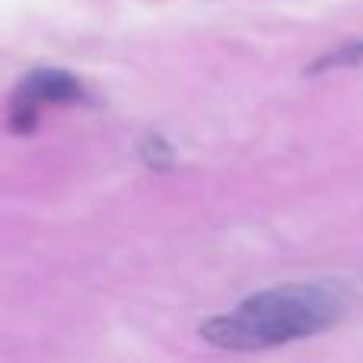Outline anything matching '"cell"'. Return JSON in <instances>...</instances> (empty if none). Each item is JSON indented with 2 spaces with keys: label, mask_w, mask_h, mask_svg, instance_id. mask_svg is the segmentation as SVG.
Returning a JSON list of instances; mask_svg holds the SVG:
<instances>
[{
  "label": "cell",
  "mask_w": 363,
  "mask_h": 363,
  "mask_svg": "<svg viewBox=\"0 0 363 363\" xmlns=\"http://www.w3.org/2000/svg\"><path fill=\"white\" fill-rule=\"evenodd\" d=\"M347 294L335 284H284L242 300L233 313L201 325V338L223 351H264L332 328Z\"/></svg>",
  "instance_id": "1"
},
{
  "label": "cell",
  "mask_w": 363,
  "mask_h": 363,
  "mask_svg": "<svg viewBox=\"0 0 363 363\" xmlns=\"http://www.w3.org/2000/svg\"><path fill=\"white\" fill-rule=\"evenodd\" d=\"M83 86L77 77L64 70H38L19 83L10 106V128L16 134H29L38 121V106L45 102H83Z\"/></svg>",
  "instance_id": "2"
},
{
  "label": "cell",
  "mask_w": 363,
  "mask_h": 363,
  "mask_svg": "<svg viewBox=\"0 0 363 363\" xmlns=\"http://www.w3.org/2000/svg\"><path fill=\"white\" fill-rule=\"evenodd\" d=\"M363 61V45H351V48H341L335 55H325L322 61L313 64V70H325V67H345V64H360Z\"/></svg>",
  "instance_id": "3"
}]
</instances>
